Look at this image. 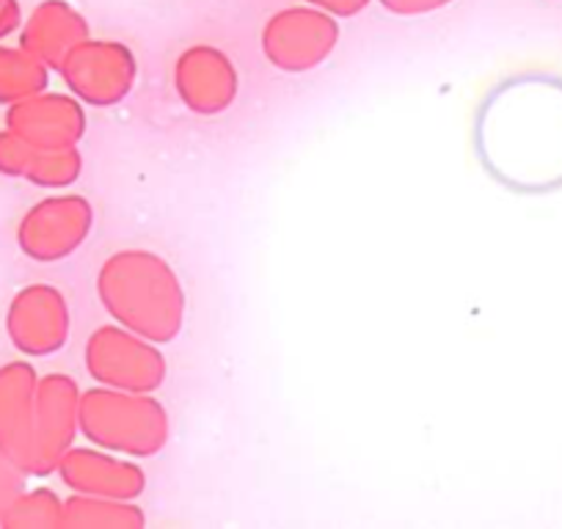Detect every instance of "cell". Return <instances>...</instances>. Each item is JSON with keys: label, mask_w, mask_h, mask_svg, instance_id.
Returning <instances> with one entry per match:
<instances>
[{"label": "cell", "mask_w": 562, "mask_h": 529, "mask_svg": "<svg viewBox=\"0 0 562 529\" xmlns=\"http://www.w3.org/2000/svg\"><path fill=\"white\" fill-rule=\"evenodd\" d=\"M337 36V25L321 14L288 12L265 29L262 50L279 72L304 75L331 56Z\"/></svg>", "instance_id": "cell-7"}, {"label": "cell", "mask_w": 562, "mask_h": 529, "mask_svg": "<svg viewBox=\"0 0 562 529\" xmlns=\"http://www.w3.org/2000/svg\"><path fill=\"white\" fill-rule=\"evenodd\" d=\"M58 72L83 105L113 108L133 91L138 64L130 47L119 42H80Z\"/></svg>", "instance_id": "cell-4"}, {"label": "cell", "mask_w": 562, "mask_h": 529, "mask_svg": "<svg viewBox=\"0 0 562 529\" xmlns=\"http://www.w3.org/2000/svg\"><path fill=\"white\" fill-rule=\"evenodd\" d=\"M64 527L69 529H144L147 516L135 499L75 494L64 502Z\"/></svg>", "instance_id": "cell-12"}, {"label": "cell", "mask_w": 562, "mask_h": 529, "mask_svg": "<svg viewBox=\"0 0 562 529\" xmlns=\"http://www.w3.org/2000/svg\"><path fill=\"white\" fill-rule=\"evenodd\" d=\"M83 364L97 386L122 392L155 394L169 375V361L160 353V345L119 323H108L91 331Z\"/></svg>", "instance_id": "cell-3"}, {"label": "cell", "mask_w": 562, "mask_h": 529, "mask_svg": "<svg viewBox=\"0 0 562 529\" xmlns=\"http://www.w3.org/2000/svg\"><path fill=\"white\" fill-rule=\"evenodd\" d=\"M47 75L40 64L20 61V58H7L0 64V91L9 97L14 94H36L45 89Z\"/></svg>", "instance_id": "cell-14"}, {"label": "cell", "mask_w": 562, "mask_h": 529, "mask_svg": "<svg viewBox=\"0 0 562 529\" xmlns=\"http://www.w3.org/2000/svg\"><path fill=\"white\" fill-rule=\"evenodd\" d=\"M80 434V389L69 375H47L36 386L34 469L50 472Z\"/></svg>", "instance_id": "cell-8"}, {"label": "cell", "mask_w": 562, "mask_h": 529, "mask_svg": "<svg viewBox=\"0 0 562 529\" xmlns=\"http://www.w3.org/2000/svg\"><path fill=\"white\" fill-rule=\"evenodd\" d=\"M18 136L29 147L45 149H69L78 147L86 136V111L78 97L45 94L34 97L14 113Z\"/></svg>", "instance_id": "cell-10"}, {"label": "cell", "mask_w": 562, "mask_h": 529, "mask_svg": "<svg viewBox=\"0 0 562 529\" xmlns=\"http://www.w3.org/2000/svg\"><path fill=\"white\" fill-rule=\"evenodd\" d=\"M20 521L40 524V527H64V502L50 491L31 494L20 505Z\"/></svg>", "instance_id": "cell-15"}, {"label": "cell", "mask_w": 562, "mask_h": 529, "mask_svg": "<svg viewBox=\"0 0 562 529\" xmlns=\"http://www.w3.org/2000/svg\"><path fill=\"white\" fill-rule=\"evenodd\" d=\"M14 342L34 356L56 353L69 337V309L56 288L36 284L18 299L12 312Z\"/></svg>", "instance_id": "cell-11"}, {"label": "cell", "mask_w": 562, "mask_h": 529, "mask_svg": "<svg viewBox=\"0 0 562 529\" xmlns=\"http://www.w3.org/2000/svg\"><path fill=\"white\" fill-rule=\"evenodd\" d=\"M80 171H83V155L78 153V147H69L53 149V153L34 149L25 175L34 177L36 182H42V185L47 188H64L72 185L80 177Z\"/></svg>", "instance_id": "cell-13"}, {"label": "cell", "mask_w": 562, "mask_h": 529, "mask_svg": "<svg viewBox=\"0 0 562 529\" xmlns=\"http://www.w3.org/2000/svg\"><path fill=\"white\" fill-rule=\"evenodd\" d=\"M175 91L193 116H221L240 91V75L229 56L210 45H193L177 58Z\"/></svg>", "instance_id": "cell-5"}, {"label": "cell", "mask_w": 562, "mask_h": 529, "mask_svg": "<svg viewBox=\"0 0 562 529\" xmlns=\"http://www.w3.org/2000/svg\"><path fill=\"white\" fill-rule=\"evenodd\" d=\"M80 436L127 458H153L171 441V419L149 392L94 386L80 392Z\"/></svg>", "instance_id": "cell-2"}, {"label": "cell", "mask_w": 562, "mask_h": 529, "mask_svg": "<svg viewBox=\"0 0 562 529\" xmlns=\"http://www.w3.org/2000/svg\"><path fill=\"white\" fill-rule=\"evenodd\" d=\"M91 226H94L91 202L78 193H69V196H53L36 204L25 218L20 240L34 259L56 262L83 246L86 237L91 235Z\"/></svg>", "instance_id": "cell-6"}, {"label": "cell", "mask_w": 562, "mask_h": 529, "mask_svg": "<svg viewBox=\"0 0 562 529\" xmlns=\"http://www.w3.org/2000/svg\"><path fill=\"white\" fill-rule=\"evenodd\" d=\"M97 299L113 323L169 345L186 326V290L177 271L160 254L124 248L111 254L97 271Z\"/></svg>", "instance_id": "cell-1"}, {"label": "cell", "mask_w": 562, "mask_h": 529, "mask_svg": "<svg viewBox=\"0 0 562 529\" xmlns=\"http://www.w3.org/2000/svg\"><path fill=\"white\" fill-rule=\"evenodd\" d=\"M58 474L72 494L138 499L147 491V472L127 455L102 447H69L58 461Z\"/></svg>", "instance_id": "cell-9"}]
</instances>
